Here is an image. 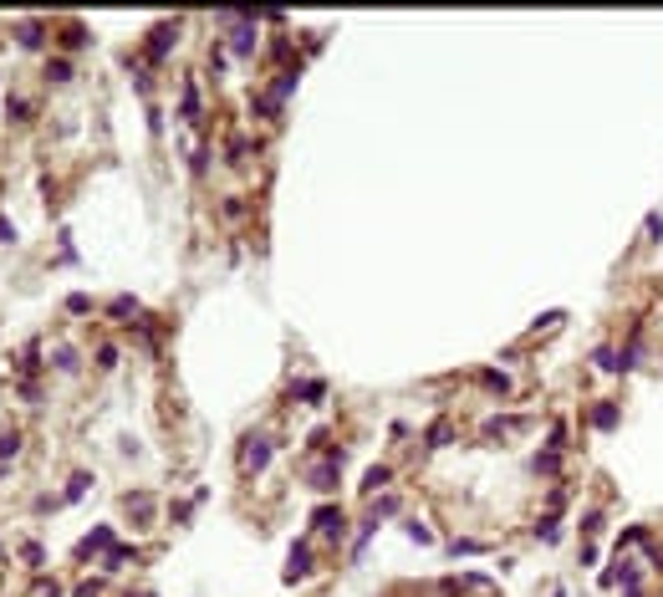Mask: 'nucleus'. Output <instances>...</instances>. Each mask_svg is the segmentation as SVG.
Segmentation results:
<instances>
[{"mask_svg":"<svg viewBox=\"0 0 663 597\" xmlns=\"http://www.w3.org/2000/svg\"><path fill=\"white\" fill-rule=\"evenodd\" d=\"M439 445H449V424H434L429 429V450H439Z\"/></svg>","mask_w":663,"mask_h":597,"instance_id":"nucleus-17","label":"nucleus"},{"mask_svg":"<svg viewBox=\"0 0 663 597\" xmlns=\"http://www.w3.org/2000/svg\"><path fill=\"white\" fill-rule=\"evenodd\" d=\"M108 311H113V317H133V311H138V301H133V296H118Z\"/></svg>","mask_w":663,"mask_h":597,"instance_id":"nucleus-16","label":"nucleus"},{"mask_svg":"<svg viewBox=\"0 0 663 597\" xmlns=\"http://www.w3.org/2000/svg\"><path fill=\"white\" fill-rule=\"evenodd\" d=\"M21 46H41V26L36 21H21Z\"/></svg>","mask_w":663,"mask_h":597,"instance_id":"nucleus-13","label":"nucleus"},{"mask_svg":"<svg viewBox=\"0 0 663 597\" xmlns=\"http://www.w3.org/2000/svg\"><path fill=\"white\" fill-rule=\"evenodd\" d=\"M174 41H179V21H159V26H153V36H148V56L159 61Z\"/></svg>","mask_w":663,"mask_h":597,"instance_id":"nucleus-3","label":"nucleus"},{"mask_svg":"<svg viewBox=\"0 0 663 597\" xmlns=\"http://www.w3.org/2000/svg\"><path fill=\"white\" fill-rule=\"evenodd\" d=\"M87 306H92V301H87L82 291H72V296H67V311H77V317H82V311H87Z\"/></svg>","mask_w":663,"mask_h":597,"instance_id":"nucleus-22","label":"nucleus"},{"mask_svg":"<svg viewBox=\"0 0 663 597\" xmlns=\"http://www.w3.org/2000/svg\"><path fill=\"white\" fill-rule=\"evenodd\" d=\"M87 485H92V480H87V475H77V480H72V485H67V500H77V495H82V490H87Z\"/></svg>","mask_w":663,"mask_h":597,"instance_id":"nucleus-24","label":"nucleus"},{"mask_svg":"<svg viewBox=\"0 0 663 597\" xmlns=\"http://www.w3.org/2000/svg\"><path fill=\"white\" fill-rule=\"evenodd\" d=\"M536 536H541V541H556V536H561V521H556V516H546L541 526H536Z\"/></svg>","mask_w":663,"mask_h":597,"instance_id":"nucleus-14","label":"nucleus"},{"mask_svg":"<svg viewBox=\"0 0 663 597\" xmlns=\"http://www.w3.org/2000/svg\"><path fill=\"white\" fill-rule=\"evenodd\" d=\"M72 77V61H51V82H67Z\"/></svg>","mask_w":663,"mask_h":597,"instance_id":"nucleus-21","label":"nucleus"},{"mask_svg":"<svg viewBox=\"0 0 663 597\" xmlns=\"http://www.w3.org/2000/svg\"><path fill=\"white\" fill-rule=\"evenodd\" d=\"M266 464H271V445H266V439H245V450H240V469H245V475H261Z\"/></svg>","mask_w":663,"mask_h":597,"instance_id":"nucleus-1","label":"nucleus"},{"mask_svg":"<svg viewBox=\"0 0 663 597\" xmlns=\"http://www.w3.org/2000/svg\"><path fill=\"white\" fill-rule=\"evenodd\" d=\"M556 597H566V592H556Z\"/></svg>","mask_w":663,"mask_h":597,"instance_id":"nucleus-25","label":"nucleus"},{"mask_svg":"<svg viewBox=\"0 0 663 597\" xmlns=\"http://www.w3.org/2000/svg\"><path fill=\"white\" fill-rule=\"evenodd\" d=\"M597 368H602V373H622V363H617L612 348H597Z\"/></svg>","mask_w":663,"mask_h":597,"instance_id":"nucleus-12","label":"nucleus"},{"mask_svg":"<svg viewBox=\"0 0 663 597\" xmlns=\"http://www.w3.org/2000/svg\"><path fill=\"white\" fill-rule=\"evenodd\" d=\"M480 383H485L490 393H511V378H505V373H495V368H490V373H480Z\"/></svg>","mask_w":663,"mask_h":597,"instance_id":"nucleus-9","label":"nucleus"},{"mask_svg":"<svg viewBox=\"0 0 663 597\" xmlns=\"http://www.w3.org/2000/svg\"><path fill=\"white\" fill-rule=\"evenodd\" d=\"M118 363V348H113V342H103V348H98V368H113Z\"/></svg>","mask_w":663,"mask_h":597,"instance_id":"nucleus-19","label":"nucleus"},{"mask_svg":"<svg viewBox=\"0 0 663 597\" xmlns=\"http://www.w3.org/2000/svg\"><path fill=\"white\" fill-rule=\"evenodd\" d=\"M301 577H311V546L306 541L291 546V556H286V582H301Z\"/></svg>","mask_w":663,"mask_h":597,"instance_id":"nucleus-4","label":"nucleus"},{"mask_svg":"<svg viewBox=\"0 0 663 597\" xmlns=\"http://www.w3.org/2000/svg\"><path fill=\"white\" fill-rule=\"evenodd\" d=\"M143 597H148V592H143Z\"/></svg>","mask_w":663,"mask_h":597,"instance_id":"nucleus-26","label":"nucleus"},{"mask_svg":"<svg viewBox=\"0 0 663 597\" xmlns=\"http://www.w3.org/2000/svg\"><path fill=\"white\" fill-rule=\"evenodd\" d=\"M311 526L322 531V536H332V541H342V531H347V516H342V506H322L317 516H311Z\"/></svg>","mask_w":663,"mask_h":597,"instance_id":"nucleus-2","label":"nucleus"},{"mask_svg":"<svg viewBox=\"0 0 663 597\" xmlns=\"http://www.w3.org/2000/svg\"><path fill=\"white\" fill-rule=\"evenodd\" d=\"M184 118H189V123H194V118H199V92H194V82H189V87H184Z\"/></svg>","mask_w":663,"mask_h":597,"instance_id":"nucleus-11","label":"nucleus"},{"mask_svg":"<svg viewBox=\"0 0 663 597\" xmlns=\"http://www.w3.org/2000/svg\"><path fill=\"white\" fill-rule=\"evenodd\" d=\"M388 480H393V469H388V464H372L367 475H362V495H377V490H383Z\"/></svg>","mask_w":663,"mask_h":597,"instance_id":"nucleus-6","label":"nucleus"},{"mask_svg":"<svg viewBox=\"0 0 663 597\" xmlns=\"http://www.w3.org/2000/svg\"><path fill=\"white\" fill-rule=\"evenodd\" d=\"M296 393H301V398H322V393H327V388H322V383H317V378H311V383H296Z\"/></svg>","mask_w":663,"mask_h":597,"instance_id":"nucleus-20","label":"nucleus"},{"mask_svg":"<svg viewBox=\"0 0 663 597\" xmlns=\"http://www.w3.org/2000/svg\"><path fill=\"white\" fill-rule=\"evenodd\" d=\"M408 536H414L419 546H429V541H434V531H429V526H419V521H408Z\"/></svg>","mask_w":663,"mask_h":597,"instance_id":"nucleus-18","label":"nucleus"},{"mask_svg":"<svg viewBox=\"0 0 663 597\" xmlns=\"http://www.w3.org/2000/svg\"><path fill=\"white\" fill-rule=\"evenodd\" d=\"M332 485H337V460H322L317 469H311V490H322V495H327Z\"/></svg>","mask_w":663,"mask_h":597,"instance_id":"nucleus-5","label":"nucleus"},{"mask_svg":"<svg viewBox=\"0 0 663 597\" xmlns=\"http://www.w3.org/2000/svg\"><path fill=\"white\" fill-rule=\"evenodd\" d=\"M128 556H133V546H113V551L103 556V567H108V572H118V567H122Z\"/></svg>","mask_w":663,"mask_h":597,"instance_id":"nucleus-10","label":"nucleus"},{"mask_svg":"<svg viewBox=\"0 0 663 597\" xmlns=\"http://www.w3.org/2000/svg\"><path fill=\"white\" fill-rule=\"evenodd\" d=\"M77 551H82V556H92V551H113V531H108V526H98V531H92V536H87Z\"/></svg>","mask_w":663,"mask_h":597,"instance_id":"nucleus-7","label":"nucleus"},{"mask_svg":"<svg viewBox=\"0 0 663 597\" xmlns=\"http://www.w3.org/2000/svg\"><path fill=\"white\" fill-rule=\"evenodd\" d=\"M592 424H597V429H612V424H617V403H597V408H592Z\"/></svg>","mask_w":663,"mask_h":597,"instance_id":"nucleus-8","label":"nucleus"},{"mask_svg":"<svg viewBox=\"0 0 663 597\" xmlns=\"http://www.w3.org/2000/svg\"><path fill=\"white\" fill-rule=\"evenodd\" d=\"M16 450H21V434H16V429H11V434H0V460H11Z\"/></svg>","mask_w":663,"mask_h":597,"instance_id":"nucleus-15","label":"nucleus"},{"mask_svg":"<svg viewBox=\"0 0 663 597\" xmlns=\"http://www.w3.org/2000/svg\"><path fill=\"white\" fill-rule=\"evenodd\" d=\"M6 113H11V118H26L31 108H26V98H11V103H6Z\"/></svg>","mask_w":663,"mask_h":597,"instance_id":"nucleus-23","label":"nucleus"}]
</instances>
